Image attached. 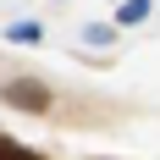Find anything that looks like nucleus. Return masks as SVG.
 Here are the masks:
<instances>
[{
    "label": "nucleus",
    "instance_id": "1",
    "mask_svg": "<svg viewBox=\"0 0 160 160\" xmlns=\"http://www.w3.org/2000/svg\"><path fill=\"white\" fill-rule=\"evenodd\" d=\"M6 99H11V105H22V111H44V105H50L44 83H6Z\"/></svg>",
    "mask_w": 160,
    "mask_h": 160
},
{
    "label": "nucleus",
    "instance_id": "2",
    "mask_svg": "<svg viewBox=\"0 0 160 160\" xmlns=\"http://www.w3.org/2000/svg\"><path fill=\"white\" fill-rule=\"evenodd\" d=\"M149 17V0H127V6H122V22H144Z\"/></svg>",
    "mask_w": 160,
    "mask_h": 160
},
{
    "label": "nucleus",
    "instance_id": "3",
    "mask_svg": "<svg viewBox=\"0 0 160 160\" xmlns=\"http://www.w3.org/2000/svg\"><path fill=\"white\" fill-rule=\"evenodd\" d=\"M0 160H39V155H28V149L11 144V138H0Z\"/></svg>",
    "mask_w": 160,
    "mask_h": 160
}]
</instances>
